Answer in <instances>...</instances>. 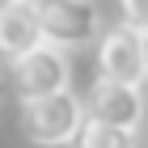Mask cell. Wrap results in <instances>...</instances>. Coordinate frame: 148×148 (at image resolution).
I'll use <instances>...</instances> for the list:
<instances>
[{"label": "cell", "mask_w": 148, "mask_h": 148, "mask_svg": "<svg viewBox=\"0 0 148 148\" xmlns=\"http://www.w3.org/2000/svg\"><path fill=\"white\" fill-rule=\"evenodd\" d=\"M9 85L13 80H4V72H0V106H4V97H9Z\"/></svg>", "instance_id": "obj_9"}, {"label": "cell", "mask_w": 148, "mask_h": 148, "mask_svg": "<svg viewBox=\"0 0 148 148\" xmlns=\"http://www.w3.org/2000/svg\"><path fill=\"white\" fill-rule=\"evenodd\" d=\"M97 76L127 80V85H144L148 80V34L136 25H114L97 38Z\"/></svg>", "instance_id": "obj_4"}, {"label": "cell", "mask_w": 148, "mask_h": 148, "mask_svg": "<svg viewBox=\"0 0 148 148\" xmlns=\"http://www.w3.org/2000/svg\"><path fill=\"white\" fill-rule=\"evenodd\" d=\"M72 148H136V131L102 123V119H85V127H80Z\"/></svg>", "instance_id": "obj_7"}, {"label": "cell", "mask_w": 148, "mask_h": 148, "mask_svg": "<svg viewBox=\"0 0 148 148\" xmlns=\"http://www.w3.org/2000/svg\"><path fill=\"white\" fill-rule=\"evenodd\" d=\"M85 119H89V106L80 102L72 89H59V93H47V97L21 102V131H25V140L38 144V148L76 144Z\"/></svg>", "instance_id": "obj_1"}, {"label": "cell", "mask_w": 148, "mask_h": 148, "mask_svg": "<svg viewBox=\"0 0 148 148\" xmlns=\"http://www.w3.org/2000/svg\"><path fill=\"white\" fill-rule=\"evenodd\" d=\"M13 4H25V0H0V9H13Z\"/></svg>", "instance_id": "obj_10"}, {"label": "cell", "mask_w": 148, "mask_h": 148, "mask_svg": "<svg viewBox=\"0 0 148 148\" xmlns=\"http://www.w3.org/2000/svg\"><path fill=\"white\" fill-rule=\"evenodd\" d=\"M9 80H13L21 102L68 89V51L55 42H38L34 51H25L21 59L9 64Z\"/></svg>", "instance_id": "obj_3"}, {"label": "cell", "mask_w": 148, "mask_h": 148, "mask_svg": "<svg viewBox=\"0 0 148 148\" xmlns=\"http://www.w3.org/2000/svg\"><path fill=\"white\" fill-rule=\"evenodd\" d=\"M42 38V21H38L34 0L25 4H13V9H0V59H21L25 51H34Z\"/></svg>", "instance_id": "obj_6"}, {"label": "cell", "mask_w": 148, "mask_h": 148, "mask_svg": "<svg viewBox=\"0 0 148 148\" xmlns=\"http://www.w3.org/2000/svg\"><path fill=\"white\" fill-rule=\"evenodd\" d=\"M119 17L136 25L140 34H148V0H119Z\"/></svg>", "instance_id": "obj_8"}, {"label": "cell", "mask_w": 148, "mask_h": 148, "mask_svg": "<svg viewBox=\"0 0 148 148\" xmlns=\"http://www.w3.org/2000/svg\"><path fill=\"white\" fill-rule=\"evenodd\" d=\"M34 9H38V21H42V38L64 47V51L89 47L106 34L102 13L93 0H34Z\"/></svg>", "instance_id": "obj_2"}, {"label": "cell", "mask_w": 148, "mask_h": 148, "mask_svg": "<svg viewBox=\"0 0 148 148\" xmlns=\"http://www.w3.org/2000/svg\"><path fill=\"white\" fill-rule=\"evenodd\" d=\"M85 106H89V119L127 127V131H136L144 123V93H140V85H127V80L97 76L85 93Z\"/></svg>", "instance_id": "obj_5"}]
</instances>
